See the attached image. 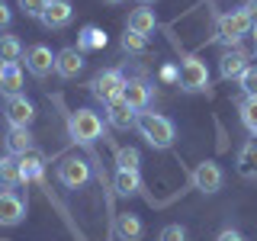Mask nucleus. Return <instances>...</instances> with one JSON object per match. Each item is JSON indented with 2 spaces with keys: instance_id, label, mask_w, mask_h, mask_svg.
Returning a JSON list of instances; mask_svg holds the SVG:
<instances>
[{
  "instance_id": "nucleus-8",
  "label": "nucleus",
  "mask_w": 257,
  "mask_h": 241,
  "mask_svg": "<svg viewBox=\"0 0 257 241\" xmlns=\"http://www.w3.org/2000/svg\"><path fill=\"white\" fill-rule=\"evenodd\" d=\"M26 219V199L16 190H0V225L4 228H13Z\"/></svg>"
},
{
  "instance_id": "nucleus-3",
  "label": "nucleus",
  "mask_w": 257,
  "mask_h": 241,
  "mask_svg": "<svg viewBox=\"0 0 257 241\" xmlns=\"http://www.w3.org/2000/svg\"><path fill=\"white\" fill-rule=\"evenodd\" d=\"M251 29H254V23H251V16L241 10V7L238 10H225L219 16V42L228 45V48H238L241 39L251 36Z\"/></svg>"
},
{
  "instance_id": "nucleus-16",
  "label": "nucleus",
  "mask_w": 257,
  "mask_h": 241,
  "mask_svg": "<svg viewBox=\"0 0 257 241\" xmlns=\"http://www.w3.org/2000/svg\"><path fill=\"white\" fill-rule=\"evenodd\" d=\"M122 100L135 112H145V109H148V103H151V84H148V80H128L125 90H122Z\"/></svg>"
},
{
  "instance_id": "nucleus-11",
  "label": "nucleus",
  "mask_w": 257,
  "mask_h": 241,
  "mask_svg": "<svg viewBox=\"0 0 257 241\" xmlns=\"http://www.w3.org/2000/svg\"><path fill=\"white\" fill-rule=\"evenodd\" d=\"M80 68H84V52H80L77 45H68V48H61V52L55 55V74L58 77L71 80V77L80 74Z\"/></svg>"
},
{
  "instance_id": "nucleus-22",
  "label": "nucleus",
  "mask_w": 257,
  "mask_h": 241,
  "mask_svg": "<svg viewBox=\"0 0 257 241\" xmlns=\"http://www.w3.org/2000/svg\"><path fill=\"white\" fill-rule=\"evenodd\" d=\"M20 171H23V183L36 180L42 183V171H45V158L39 155V151H29V155L20 158Z\"/></svg>"
},
{
  "instance_id": "nucleus-27",
  "label": "nucleus",
  "mask_w": 257,
  "mask_h": 241,
  "mask_svg": "<svg viewBox=\"0 0 257 241\" xmlns=\"http://www.w3.org/2000/svg\"><path fill=\"white\" fill-rule=\"evenodd\" d=\"M116 164H119V171H139V164H142L139 148H116Z\"/></svg>"
},
{
  "instance_id": "nucleus-4",
  "label": "nucleus",
  "mask_w": 257,
  "mask_h": 241,
  "mask_svg": "<svg viewBox=\"0 0 257 241\" xmlns=\"http://www.w3.org/2000/svg\"><path fill=\"white\" fill-rule=\"evenodd\" d=\"M125 74L119 68H109V71H100L93 80H90V93L96 96V100L106 106V103H112V100H119L122 96V90H125Z\"/></svg>"
},
{
  "instance_id": "nucleus-9",
  "label": "nucleus",
  "mask_w": 257,
  "mask_h": 241,
  "mask_svg": "<svg viewBox=\"0 0 257 241\" xmlns=\"http://www.w3.org/2000/svg\"><path fill=\"white\" fill-rule=\"evenodd\" d=\"M55 55L58 52H52L48 45H29L26 55H23L26 58V71L32 77H48L55 71Z\"/></svg>"
},
{
  "instance_id": "nucleus-1",
  "label": "nucleus",
  "mask_w": 257,
  "mask_h": 241,
  "mask_svg": "<svg viewBox=\"0 0 257 241\" xmlns=\"http://www.w3.org/2000/svg\"><path fill=\"white\" fill-rule=\"evenodd\" d=\"M135 129L142 132V139L151 145L155 151H164V148H171L174 139H177V129L174 123L167 116H161V112H139V123H135Z\"/></svg>"
},
{
  "instance_id": "nucleus-32",
  "label": "nucleus",
  "mask_w": 257,
  "mask_h": 241,
  "mask_svg": "<svg viewBox=\"0 0 257 241\" xmlns=\"http://www.w3.org/2000/svg\"><path fill=\"white\" fill-rule=\"evenodd\" d=\"M10 23H13V10L0 0V29H10Z\"/></svg>"
},
{
  "instance_id": "nucleus-20",
  "label": "nucleus",
  "mask_w": 257,
  "mask_h": 241,
  "mask_svg": "<svg viewBox=\"0 0 257 241\" xmlns=\"http://www.w3.org/2000/svg\"><path fill=\"white\" fill-rule=\"evenodd\" d=\"M0 93H23V68L20 64H0Z\"/></svg>"
},
{
  "instance_id": "nucleus-25",
  "label": "nucleus",
  "mask_w": 257,
  "mask_h": 241,
  "mask_svg": "<svg viewBox=\"0 0 257 241\" xmlns=\"http://www.w3.org/2000/svg\"><path fill=\"white\" fill-rule=\"evenodd\" d=\"M77 48L80 52H96V48H106V32L100 26H84L77 32Z\"/></svg>"
},
{
  "instance_id": "nucleus-6",
  "label": "nucleus",
  "mask_w": 257,
  "mask_h": 241,
  "mask_svg": "<svg viewBox=\"0 0 257 241\" xmlns=\"http://www.w3.org/2000/svg\"><path fill=\"white\" fill-rule=\"evenodd\" d=\"M58 180H61V187H68V190H80L90 180V164L77 155H64L61 164H58Z\"/></svg>"
},
{
  "instance_id": "nucleus-33",
  "label": "nucleus",
  "mask_w": 257,
  "mask_h": 241,
  "mask_svg": "<svg viewBox=\"0 0 257 241\" xmlns=\"http://www.w3.org/2000/svg\"><path fill=\"white\" fill-rule=\"evenodd\" d=\"M215 241H247L241 231H235V228H225V231H219V238Z\"/></svg>"
},
{
  "instance_id": "nucleus-26",
  "label": "nucleus",
  "mask_w": 257,
  "mask_h": 241,
  "mask_svg": "<svg viewBox=\"0 0 257 241\" xmlns=\"http://www.w3.org/2000/svg\"><path fill=\"white\" fill-rule=\"evenodd\" d=\"M241 123L251 135H257V96H244L241 100Z\"/></svg>"
},
{
  "instance_id": "nucleus-19",
  "label": "nucleus",
  "mask_w": 257,
  "mask_h": 241,
  "mask_svg": "<svg viewBox=\"0 0 257 241\" xmlns=\"http://www.w3.org/2000/svg\"><path fill=\"white\" fill-rule=\"evenodd\" d=\"M112 190L119 193V196H139L142 193V174L139 171H116L112 177Z\"/></svg>"
},
{
  "instance_id": "nucleus-23",
  "label": "nucleus",
  "mask_w": 257,
  "mask_h": 241,
  "mask_svg": "<svg viewBox=\"0 0 257 241\" xmlns=\"http://www.w3.org/2000/svg\"><path fill=\"white\" fill-rule=\"evenodd\" d=\"M4 142H7V151L16 155V158H23V155L32 151V132H29V129H10Z\"/></svg>"
},
{
  "instance_id": "nucleus-13",
  "label": "nucleus",
  "mask_w": 257,
  "mask_h": 241,
  "mask_svg": "<svg viewBox=\"0 0 257 241\" xmlns=\"http://www.w3.org/2000/svg\"><path fill=\"white\" fill-rule=\"evenodd\" d=\"M247 58L251 55L244 52V48H228V52H222V58H219V74L225 77V80H231V77H241L247 71Z\"/></svg>"
},
{
  "instance_id": "nucleus-18",
  "label": "nucleus",
  "mask_w": 257,
  "mask_h": 241,
  "mask_svg": "<svg viewBox=\"0 0 257 241\" xmlns=\"http://www.w3.org/2000/svg\"><path fill=\"white\" fill-rule=\"evenodd\" d=\"M158 26V16L155 10H148V7H135L132 13H128V32H139V36H151Z\"/></svg>"
},
{
  "instance_id": "nucleus-24",
  "label": "nucleus",
  "mask_w": 257,
  "mask_h": 241,
  "mask_svg": "<svg viewBox=\"0 0 257 241\" xmlns=\"http://www.w3.org/2000/svg\"><path fill=\"white\" fill-rule=\"evenodd\" d=\"M0 183H4L7 190H13V187L23 183V171H20V158L16 155L0 158Z\"/></svg>"
},
{
  "instance_id": "nucleus-31",
  "label": "nucleus",
  "mask_w": 257,
  "mask_h": 241,
  "mask_svg": "<svg viewBox=\"0 0 257 241\" xmlns=\"http://www.w3.org/2000/svg\"><path fill=\"white\" fill-rule=\"evenodd\" d=\"M238 80H241V90H244V96H257V64H247V71Z\"/></svg>"
},
{
  "instance_id": "nucleus-15",
  "label": "nucleus",
  "mask_w": 257,
  "mask_h": 241,
  "mask_svg": "<svg viewBox=\"0 0 257 241\" xmlns=\"http://www.w3.org/2000/svg\"><path fill=\"white\" fill-rule=\"evenodd\" d=\"M112 231H116L119 241H142L145 235V222L135 212H119L116 222H112Z\"/></svg>"
},
{
  "instance_id": "nucleus-36",
  "label": "nucleus",
  "mask_w": 257,
  "mask_h": 241,
  "mask_svg": "<svg viewBox=\"0 0 257 241\" xmlns=\"http://www.w3.org/2000/svg\"><path fill=\"white\" fill-rule=\"evenodd\" d=\"M106 4H122V0H106Z\"/></svg>"
},
{
  "instance_id": "nucleus-29",
  "label": "nucleus",
  "mask_w": 257,
  "mask_h": 241,
  "mask_svg": "<svg viewBox=\"0 0 257 241\" xmlns=\"http://www.w3.org/2000/svg\"><path fill=\"white\" fill-rule=\"evenodd\" d=\"M48 4H52V0H16V7H20L26 16H32V20H42V13L48 10Z\"/></svg>"
},
{
  "instance_id": "nucleus-7",
  "label": "nucleus",
  "mask_w": 257,
  "mask_h": 241,
  "mask_svg": "<svg viewBox=\"0 0 257 241\" xmlns=\"http://www.w3.org/2000/svg\"><path fill=\"white\" fill-rule=\"evenodd\" d=\"M4 116L10 129H29L32 119H36V106H32V100H26V93H16V96H7Z\"/></svg>"
},
{
  "instance_id": "nucleus-5",
  "label": "nucleus",
  "mask_w": 257,
  "mask_h": 241,
  "mask_svg": "<svg viewBox=\"0 0 257 241\" xmlns=\"http://www.w3.org/2000/svg\"><path fill=\"white\" fill-rule=\"evenodd\" d=\"M209 87V68L203 58H196V55H187V58L180 61V90L183 93H199Z\"/></svg>"
},
{
  "instance_id": "nucleus-17",
  "label": "nucleus",
  "mask_w": 257,
  "mask_h": 241,
  "mask_svg": "<svg viewBox=\"0 0 257 241\" xmlns=\"http://www.w3.org/2000/svg\"><path fill=\"white\" fill-rule=\"evenodd\" d=\"M238 174L244 180H257V139H247L238 151Z\"/></svg>"
},
{
  "instance_id": "nucleus-28",
  "label": "nucleus",
  "mask_w": 257,
  "mask_h": 241,
  "mask_svg": "<svg viewBox=\"0 0 257 241\" xmlns=\"http://www.w3.org/2000/svg\"><path fill=\"white\" fill-rule=\"evenodd\" d=\"M122 48H125V52H132V55L148 52V36H139V32H128V29H125V36H122Z\"/></svg>"
},
{
  "instance_id": "nucleus-12",
  "label": "nucleus",
  "mask_w": 257,
  "mask_h": 241,
  "mask_svg": "<svg viewBox=\"0 0 257 241\" xmlns=\"http://www.w3.org/2000/svg\"><path fill=\"white\" fill-rule=\"evenodd\" d=\"M106 123H109L112 129H119V132H125V129H132L135 123H139V112H135V109L122 100V96H119V100L106 103Z\"/></svg>"
},
{
  "instance_id": "nucleus-21",
  "label": "nucleus",
  "mask_w": 257,
  "mask_h": 241,
  "mask_svg": "<svg viewBox=\"0 0 257 241\" xmlns=\"http://www.w3.org/2000/svg\"><path fill=\"white\" fill-rule=\"evenodd\" d=\"M23 55H26V48H23L20 36H0V64H20Z\"/></svg>"
},
{
  "instance_id": "nucleus-30",
  "label": "nucleus",
  "mask_w": 257,
  "mask_h": 241,
  "mask_svg": "<svg viewBox=\"0 0 257 241\" xmlns=\"http://www.w3.org/2000/svg\"><path fill=\"white\" fill-rule=\"evenodd\" d=\"M158 241H190V235H187V228H183V225L171 222V225H164V228H161Z\"/></svg>"
},
{
  "instance_id": "nucleus-2",
  "label": "nucleus",
  "mask_w": 257,
  "mask_h": 241,
  "mask_svg": "<svg viewBox=\"0 0 257 241\" xmlns=\"http://www.w3.org/2000/svg\"><path fill=\"white\" fill-rule=\"evenodd\" d=\"M68 135L77 145H93L103 135V119L93 109H74L68 116Z\"/></svg>"
},
{
  "instance_id": "nucleus-35",
  "label": "nucleus",
  "mask_w": 257,
  "mask_h": 241,
  "mask_svg": "<svg viewBox=\"0 0 257 241\" xmlns=\"http://www.w3.org/2000/svg\"><path fill=\"white\" fill-rule=\"evenodd\" d=\"M139 4H142V7H148V4H155V0H139Z\"/></svg>"
},
{
  "instance_id": "nucleus-34",
  "label": "nucleus",
  "mask_w": 257,
  "mask_h": 241,
  "mask_svg": "<svg viewBox=\"0 0 257 241\" xmlns=\"http://www.w3.org/2000/svg\"><path fill=\"white\" fill-rule=\"evenodd\" d=\"M241 10H244L247 16H251V23H257V0H247V4L241 7Z\"/></svg>"
},
{
  "instance_id": "nucleus-14",
  "label": "nucleus",
  "mask_w": 257,
  "mask_h": 241,
  "mask_svg": "<svg viewBox=\"0 0 257 241\" xmlns=\"http://www.w3.org/2000/svg\"><path fill=\"white\" fill-rule=\"evenodd\" d=\"M71 20H74V7H71V0H52L39 23H42L45 29H64Z\"/></svg>"
},
{
  "instance_id": "nucleus-10",
  "label": "nucleus",
  "mask_w": 257,
  "mask_h": 241,
  "mask_svg": "<svg viewBox=\"0 0 257 241\" xmlns=\"http://www.w3.org/2000/svg\"><path fill=\"white\" fill-rule=\"evenodd\" d=\"M222 183H225V174H222V167L215 164V161L196 164V171H193V187L199 193H219Z\"/></svg>"
},
{
  "instance_id": "nucleus-37",
  "label": "nucleus",
  "mask_w": 257,
  "mask_h": 241,
  "mask_svg": "<svg viewBox=\"0 0 257 241\" xmlns=\"http://www.w3.org/2000/svg\"><path fill=\"white\" fill-rule=\"evenodd\" d=\"M254 139H257V135H254Z\"/></svg>"
}]
</instances>
